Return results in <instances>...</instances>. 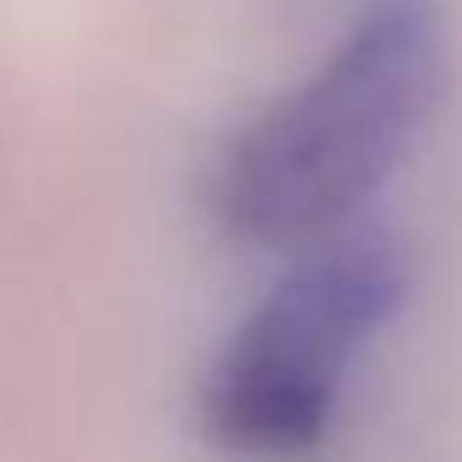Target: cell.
I'll list each match as a JSON object with an SVG mask.
<instances>
[{"mask_svg": "<svg viewBox=\"0 0 462 462\" xmlns=\"http://www.w3.org/2000/svg\"><path fill=\"white\" fill-rule=\"evenodd\" d=\"M451 77L446 0H359L327 55L223 142L207 185L223 235L294 256L359 228L430 136Z\"/></svg>", "mask_w": 462, "mask_h": 462, "instance_id": "obj_1", "label": "cell"}, {"mask_svg": "<svg viewBox=\"0 0 462 462\" xmlns=\"http://www.w3.org/2000/svg\"><path fill=\"white\" fill-rule=\"evenodd\" d=\"M408 289V251L375 223L294 251L212 354L196 392L201 435L240 462H310Z\"/></svg>", "mask_w": 462, "mask_h": 462, "instance_id": "obj_2", "label": "cell"}]
</instances>
